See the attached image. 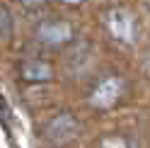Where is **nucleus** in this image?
Segmentation results:
<instances>
[{"instance_id":"obj_8","label":"nucleus","mask_w":150,"mask_h":148,"mask_svg":"<svg viewBox=\"0 0 150 148\" xmlns=\"http://www.w3.org/2000/svg\"><path fill=\"white\" fill-rule=\"evenodd\" d=\"M0 124L5 126V131H10V107L3 100V95H0Z\"/></svg>"},{"instance_id":"obj_10","label":"nucleus","mask_w":150,"mask_h":148,"mask_svg":"<svg viewBox=\"0 0 150 148\" xmlns=\"http://www.w3.org/2000/svg\"><path fill=\"white\" fill-rule=\"evenodd\" d=\"M99 143L102 146H126L128 141H126V138H102Z\"/></svg>"},{"instance_id":"obj_12","label":"nucleus","mask_w":150,"mask_h":148,"mask_svg":"<svg viewBox=\"0 0 150 148\" xmlns=\"http://www.w3.org/2000/svg\"><path fill=\"white\" fill-rule=\"evenodd\" d=\"M145 68H148V75H150V53H148V63H145Z\"/></svg>"},{"instance_id":"obj_3","label":"nucleus","mask_w":150,"mask_h":148,"mask_svg":"<svg viewBox=\"0 0 150 148\" xmlns=\"http://www.w3.org/2000/svg\"><path fill=\"white\" fill-rule=\"evenodd\" d=\"M121 92H124V80L119 75H107L102 78L95 90L90 92V105L102 109V112H107V109H114L116 102L121 100Z\"/></svg>"},{"instance_id":"obj_5","label":"nucleus","mask_w":150,"mask_h":148,"mask_svg":"<svg viewBox=\"0 0 150 148\" xmlns=\"http://www.w3.org/2000/svg\"><path fill=\"white\" fill-rule=\"evenodd\" d=\"M22 78L27 83H46L53 78V68L51 63H46L41 58H29L22 63Z\"/></svg>"},{"instance_id":"obj_1","label":"nucleus","mask_w":150,"mask_h":148,"mask_svg":"<svg viewBox=\"0 0 150 148\" xmlns=\"http://www.w3.org/2000/svg\"><path fill=\"white\" fill-rule=\"evenodd\" d=\"M104 27L107 32L114 36L121 44H133L138 36V22L136 17L128 10H121V7H111L104 12Z\"/></svg>"},{"instance_id":"obj_4","label":"nucleus","mask_w":150,"mask_h":148,"mask_svg":"<svg viewBox=\"0 0 150 148\" xmlns=\"http://www.w3.org/2000/svg\"><path fill=\"white\" fill-rule=\"evenodd\" d=\"M78 129H80L78 119H75L70 112H61L44 126V134L53 143H65V141H70V138L78 134Z\"/></svg>"},{"instance_id":"obj_13","label":"nucleus","mask_w":150,"mask_h":148,"mask_svg":"<svg viewBox=\"0 0 150 148\" xmlns=\"http://www.w3.org/2000/svg\"><path fill=\"white\" fill-rule=\"evenodd\" d=\"M148 7H150V0H148Z\"/></svg>"},{"instance_id":"obj_6","label":"nucleus","mask_w":150,"mask_h":148,"mask_svg":"<svg viewBox=\"0 0 150 148\" xmlns=\"http://www.w3.org/2000/svg\"><path fill=\"white\" fill-rule=\"evenodd\" d=\"M90 49H92V46H90L87 41L75 44L73 49H70L68 58H65V66H68V70L73 73V75H78V73H82V70L87 68V63H90V58H92Z\"/></svg>"},{"instance_id":"obj_9","label":"nucleus","mask_w":150,"mask_h":148,"mask_svg":"<svg viewBox=\"0 0 150 148\" xmlns=\"http://www.w3.org/2000/svg\"><path fill=\"white\" fill-rule=\"evenodd\" d=\"M22 7H27V10H39V7L46 5V0H20Z\"/></svg>"},{"instance_id":"obj_2","label":"nucleus","mask_w":150,"mask_h":148,"mask_svg":"<svg viewBox=\"0 0 150 148\" xmlns=\"http://www.w3.org/2000/svg\"><path fill=\"white\" fill-rule=\"evenodd\" d=\"M73 39H75V29L65 20H44L36 27V41L44 46H51V49L68 46Z\"/></svg>"},{"instance_id":"obj_7","label":"nucleus","mask_w":150,"mask_h":148,"mask_svg":"<svg viewBox=\"0 0 150 148\" xmlns=\"http://www.w3.org/2000/svg\"><path fill=\"white\" fill-rule=\"evenodd\" d=\"M12 15L7 10L5 5H0V39H7V36L12 34Z\"/></svg>"},{"instance_id":"obj_11","label":"nucleus","mask_w":150,"mask_h":148,"mask_svg":"<svg viewBox=\"0 0 150 148\" xmlns=\"http://www.w3.org/2000/svg\"><path fill=\"white\" fill-rule=\"evenodd\" d=\"M61 3H65V5H80V3H85V0H61Z\"/></svg>"}]
</instances>
